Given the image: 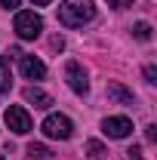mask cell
<instances>
[{
  "label": "cell",
  "mask_w": 157,
  "mask_h": 160,
  "mask_svg": "<svg viewBox=\"0 0 157 160\" xmlns=\"http://www.w3.org/2000/svg\"><path fill=\"white\" fill-rule=\"evenodd\" d=\"M43 136L46 139H59V142H68L71 136H74V123L65 117V114H49V117L43 120Z\"/></svg>",
  "instance_id": "3957f363"
},
{
  "label": "cell",
  "mask_w": 157,
  "mask_h": 160,
  "mask_svg": "<svg viewBox=\"0 0 157 160\" xmlns=\"http://www.w3.org/2000/svg\"><path fill=\"white\" fill-rule=\"evenodd\" d=\"M22 0H0V6H6V9H16Z\"/></svg>",
  "instance_id": "2e32d148"
},
{
  "label": "cell",
  "mask_w": 157,
  "mask_h": 160,
  "mask_svg": "<svg viewBox=\"0 0 157 160\" xmlns=\"http://www.w3.org/2000/svg\"><path fill=\"white\" fill-rule=\"evenodd\" d=\"M145 80H148V83H157V68H154V65L145 68Z\"/></svg>",
  "instance_id": "5bb4252c"
},
{
  "label": "cell",
  "mask_w": 157,
  "mask_h": 160,
  "mask_svg": "<svg viewBox=\"0 0 157 160\" xmlns=\"http://www.w3.org/2000/svg\"><path fill=\"white\" fill-rule=\"evenodd\" d=\"M145 136H148V142H154V139H157V126H148V129H145Z\"/></svg>",
  "instance_id": "e0dca14e"
},
{
  "label": "cell",
  "mask_w": 157,
  "mask_h": 160,
  "mask_svg": "<svg viewBox=\"0 0 157 160\" xmlns=\"http://www.w3.org/2000/svg\"><path fill=\"white\" fill-rule=\"evenodd\" d=\"M25 102L34 105V108H40V111H46V108L53 105V96H46V92L37 89V86H28V89H25Z\"/></svg>",
  "instance_id": "ba28073f"
},
{
  "label": "cell",
  "mask_w": 157,
  "mask_h": 160,
  "mask_svg": "<svg viewBox=\"0 0 157 160\" xmlns=\"http://www.w3.org/2000/svg\"><path fill=\"white\" fill-rule=\"evenodd\" d=\"M93 16H96L93 0H65L59 6V22L65 28H83L86 22H93Z\"/></svg>",
  "instance_id": "6da1fadb"
},
{
  "label": "cell",
  "mask_w": 157,
  "mask_h": 160,
  "mask_svg": "<svg viewBox=\"0 0 157 160\" xmlns=\"http://www.w3.org/2000/svg\"><path fill=\"white\" fill-rule=\"evenodd\" d=\"M86 154L93 160H99L102 154H105V148H102V142H86Z\"/></svg>",
  "instance_id": "4fadbf2b"
},
{
  "label": "cell",
  "mask_w": 157,
  "mask_h": 160,
  "mask_svg": "<svg viewBox=\"0 0 157 160\" xmlns=\"http://www.w3.org/2000/svg\"><path fill=\"white\" fill-rule=\"evenodd\" d=\"M3 117H6V126H9L16 136H25V132H31V117H28V111H25L22 105H9Z\"/></svg>",
  "instance_id": "277c9868"
},
{
  "label": "cell",
  "mask_w": 157,
  "mask_h": 160,
  "mask_svg": "<svg viewBox=\"0 0 157 160\" xmlns=\"http://www.w3.org/2000/svg\"><path fill=\"white\" fill-rule=\"evenodd\" d=\"M13 86V74H9V62L0 56V92H6Z\"/></svg>",
  "instance_id": "30bf717a"
},
{
  "label": "cell",
  "mask_w": 157,
  "mask_h": 160,
  "mask_svg": "<svg viewBox=\"0 0 157 160\" xmlns=\"http://www.w3.org/2000/svg\"><path fill=\"white\" fill-rule=\"evenodd\" d=\"M13 28H16V34H19L22 40H34V37H40V31H43V19H40L34 9H22V12H16Z\"/></svg>",
  "instance_id": "7a4b0ae2"
},
{
  "label": "cell",
  "mask_w": 157,
  "mask_h": 160,
  "mask_svg": "<svg viewBox=\"0 0 157 160\" xmlns=\"http://www.w3.org/2000/svg\"><path fill=\"white\" fill-rule=\"evenodd\" d=\"M34 6H49V0H31Z\"/></svg>",
  "instance_id": "ac0fdd59"
},
{
  "label": "cell",
  "mask_w": 157,
  "mask_h": 160,
  "mask_svg": "<svg viewBox=\"0 0 157 160\" xmlns=\"http://www.w3.org/2000/svg\"><path fill=\"white\" fill-rule=\"evenodd\" d=\"M0 160H6V157H3V154H0Z\"/></svg>",
  "instance_id": "d6986e66"
},
{
  "label": "cell",
  "mask_w": 157,
  "mask_h": 160,
  "mask_svg": "<svg viewBox=\"0 0 157 160\" xmlns=\"http://www.w3.org/2000/svg\"><path fill=\"white\" fill-rule=\"evenodd\" d=\"M19 71L28 80H43L46 77V65L40 59H34V56H19Z\"/></svg>",
  "instance_id": "52a82bcc"
},
{
  "label": "cell",
  "mask_w": 157,
  "mask_h": 160,
  "mask_svg": "<svg viewBox=\"0 0 157 160\" xmlns=\"http://www.w3.org/2000/svg\"><path fill=\"white\" fill-rule=\"evenodd\" d=\"M108 99L120 102V105H133V92H129V89H123L120 83H108Z\"/></svg>",
  "instance_id": "9c48e42d"
},
{
  "label": "cell",
  "mask_w": 157,
  "mask_h": 160,
  "mask_svg": "<svg viewBox=\"0 0 157 160\" xmlns=\"http://www.w3.org/2000/svg\"><path fill=\"white\" fill-rule=\"evenodd\" d=\"M133 37H136V40H151V25H148V22H136Z\"/></svg>",
  "instance_id": "7c38bea8"
},
{
  "label": "cell",
  "mask_w": 157,
  "mask_h": 160,
  "mask_svg": "<svg viewBox=\"0 0 157 160\" xmlns=\"http://www.w3.org/2000/svg\"><path fill=\"white\" fill-rule=\"evenodd\" d=\"M108 6H114V9H123V6H133V0H108Z\"/></svg>",
  "instance_id": "9a60e30c"
},
{
  "label": "cell",
  "mask_w": 157,
  "mask_h": 160,
  "mask_svg": "<svg viewBox=\"0 0 157 160\" xmlns=\"http://www.w3.org/2000/svg\"><path fill=\"white\" fill-rule=\"evenodd\" d=\"M65 80H68V86H71L77 96H86V92H89V80H86V71L80 68L77 62H68V65H65Z\"/></svg>",
  "instance_id": "5b68a950"
},
{
  "label": "cell",
  "mask_w": 157,
  "mask_h": 160,
  "mask_svg": "<svg viewBox=\"0 0 157 160\" xmlns=\"http://www.w3.org/2000/svg\"><path fill=\"white\" fill-rule=\"evenodd\" d=\"M102 132L108 139H126L133 132V120L129 117H105L102 120Z\"/></svg>",
  "instance_id": "8992f818"
},
{
  "label": "cell",
  "mask_w": 157,
  "mask_h": 160,
  "mask_svg": "<svg viewBox=\"0 0 157 160\" xmlns=\"http://www.w3.org/2000/svg\"><path fill=\"white\" fill-rule=\"evenodd\" d=\"M28 154H31L34 160H46V157H53V151H49L46 145H37V142H31V145H28Z\"/></svg>",
  "instance_id": "8fae6325"
}]
</instances>
